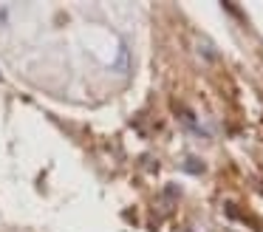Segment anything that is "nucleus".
<instances>
[{
	"label": "nucleus",
	"mask_w": 263,
	"mask_h": 232,
	"mask_svg": "<svg viewBox=\"0 0 263 232\" xmlns=\"http://www.w3.org/2000/svg\"><path fill=\"white\" fill-rule=\"evenodd\" d=\"M114 71H119V74L130 71V51H127V45H119V60L114 62Z\"/></svg>",
	"instance_id": "f257e3e1"
},
{
	"label": "nucleus",
	"mask_w": 263,
	"mask_h": 232,
	"mask_svg": "<svg viewBox=\"0 0 263 232\" xmlns=\"http://www.w3.org/2000/svg\"><path fill=\"white\" fill-rule=\"evenodd\" d=\"M184 170L193 173V175H198V173H204V162L195 158V156H187V158H184Z\"/></svg>",
	"instance_id": "f03ea898"
},
{
	"label": "nucleus",
	"mask_w": 263,
	"mask_h": 232,
	"mask_svg": "<svg viewBox=\"0 0 263 232\" xmlns=\"http://www.w3.org/2000/svg\"><path fill=\"white\" fill-rule=\"evenodd\" d=\"M6 20V9H0V23Z\"/></svg>",
	"instance_id": "7ed1b4c3"
}]
</instances>
